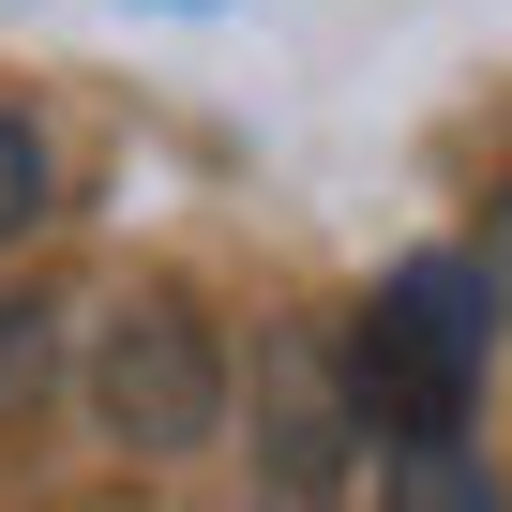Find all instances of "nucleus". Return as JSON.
I'll return each instance as SVG.
<instances>
[{
	"instance_id": "obj_1",
	"label": "nucleus",
	"mask_w": 512,
	"mask_h": 512,
	"mask_svg": "<svg viewBox=\"0 0 512 512\" xmlns=\"http://www.w3.org/2000/svg\"><path fill=\"white\" fill-rule=\"evenodd\" d=\"M482 362H497V287H482V256H407V272L347 317V347H332L347 422H362L377 452H407V437H467Z\"/></svg>"
},
{
	"instance_id": "obj_2",
	"label": "nucleus",
	"mask_w": 512,
	"mask_h": 512,
	"mask_svg": "<svg viewBox=\"0 0 512 512\" xmlns=\"http://www.w3.org/2000/svg\"><path fill=\"white\" fill-rule=\"evenodd\" d=\"M91 407H106L121 452H211V422H226V347H211V317H196L181 287L121 302V317L91 332Z\"/></svg>"
},
{
	"instance_id": "obj_3",
	"label": "nucleus",
	"mask_w": 512,
	"mask_h": 512,
	"mask_svg": "<svg viewBox=\"0 0 512 512\" xmlns=\"http://www.w3.org/2000/svg\"><path fill=\"white\" fill-rule=\"evenodd\" d=\"M256 377H272V482H347V452H362V422H347V377L317 362V347H256Z\"/></svg>"
},
{
	"instance_id": "obj_4",
	"label": "nucleus",
	"mask_w": 512,
	"mask_h": 512,
	"mask_svg": "<svg viewBox=\"0 0 512 512\" xmlns=\"http://www.w3.org/2000/svg\"><path fill=\"white\" fill-rule=\"evenodd\" d=\"M46 181H61V166H46V136L0 106V241H31V226H46Z\"/></svg>"
},
{
	"instance_id": "obj_5",
	"label": "nucleus",
	"mask_w": 512,
	"mask_h": 512,
	"mask_svg": "<svg viewBox=\"0 0 512 512\" xmlns=\"http://www.w3.org/2000/svg\"><path fill=\"white\" fill-rule=\"evenodd\" d=\"M467 256H482V287H497V317H512V196L482 211V241H467Z\"/></svg>"
}]
</instances>
